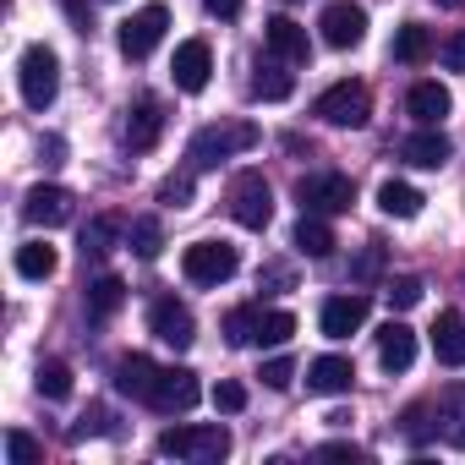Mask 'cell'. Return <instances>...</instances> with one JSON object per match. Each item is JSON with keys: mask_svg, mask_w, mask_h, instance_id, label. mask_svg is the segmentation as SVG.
<instances>
[{"mask_svg": "<svg viewBox=\"0 0 465 465\" xmlns=\"http://www.w3.org/2000/svg\"><path fill=\"white\" fill-rule=\"evenodd\" d=\"M258 143H263V132H258L252 121H219V126H203V132L192 137L186 159H192V170H219L224 159L252 153Z\"/></svg>", "mask_w": 465, "mask_h": 465, "instance_id": "cell-1", "label": "cell"}, {"mask_svg": "<svg viewBox=\"0 0 465 465\" xmlns=\"http://www.w3.org/2000/svg\"><path fill=\"white\" fill-rule=\"evenodd\" d=\"M17 88H23V104L28 110H50L55 94H61V61L50 45H28L23 61H17Z\"/></svg>", "mask_w": 465, "mask_h": 465, "instance_id": "cell-2", "label": "cell"}, {"mask_svg": "<svg viewBox=\"0 0 465 465\" xmlns=\"http://www.w3.org/2000/svg\"><path fill=\"white\" fill-rule=\"evenodd\" d=\"M230 219H236L242 230H269V219H274V192H269L263 170H242L236 181H230Z\"/></svg>", "mask_w": 465, "mask_h": 465, "instance_id": "cell-3", "label": "cell"}, {"mask_svg": "<svg viewBox=\"0 0 465 465\" xmlns=\"http://www.w3.org/2000/svg\"><path fill=\"white\" fill-rule=\"evenodd\" d=\"M236 269H242V252L230 247V242H192L181 252V274L192 285H224Z\"/></svg>", "mask_w": 465, "mask_h": 465, "instance_id": "cell-4", "label": "cell"}, {"mask_svg": "<svg viewBox=\"0 0 465 465\" xmlns=\"http://www.w3.org/2000/svg\"><path fill=\"white\" fill-rule=\"evenodd\" d=\"M312 115L329 121V126H367L372 121V94H367V83H334V88L318 94Z\"/></svg>", "mask_w": 465, "mask_h": 465, "instance_id": "cell-5", "label": "cell"}, {"mask_svg": "<svg viewBox=\"0 0 465 465\" xmlns=\"http://www.w3.org/2000/svg\"><path fill=\"white\" fill-rule=\"evenodd\" d=\"M159 454L164 460H224L230 432L224 427H170L159 432Z\"/></svg>", "mask_w": 465, "mask_h": 465, "instance_id": "cell-6", "label": "cell"}, {"mask_svg": "<svg viewBox=\"0 0 465 465\" xmlns=\"http://www.w3.org/2000/svg\"><path fill=\"white\" fill-rule=\"evenodd\" d=\"M296 197H302V213H345L356 203V186H351V175L323 170V175H302Z\"/></svg>", "mask_w": 465, "mask_h": 465, "instance_id": "cell-7", "label": "cell"}, {"mask_svg": "<svg viewBox=\"0 0 465 465\" xmlns=\"http://www.w3.org/2000/svg\"><path fill=\"white\" fill-rule=\"evenodd\" d=\"M164 28H170V12L153 0V6H143L137 17H126V23H121V55H126V61H148V55L159 50Z\"/></svg>", "mask_w": 465, "mask_h": 465, "instance_id": "cell-8", "label": "cell"}, {"mask_svg": "<svg viewBox=\"0 0 465 465\" xmlns=\"http://www.w3.org/2000/svg\"><path fill=\"white\" fill-rule=\"evenodd\" d=\"M148 334H153V340H164V345H175V351H186V345L197 340V318H192V307H186V302L159 296V302L148 307Z\"/></svg>", "mask_w": 465, "mask_h": 465, "instance_id": "cell-9", "label": "cell"}, {"mask_svg": "<svg viewBox=\"0 0 465 465\" xmlns=\"http://www.w3.org/2000/svg\"><path fill=\"white\" fill-rule=\"evenodd\" d=\"M318 28H323V45L329 50H356L367 39V12L356 6V0H334V6L318 17Z\"/></svg>", "mask_w": 465, "mask_h": 465, "instance_id": "cell-10", "label": "cell"}, {"mask_svg": "<svg viewBox=\"0 0 465 465\" xmlns=\"http://www.w3.org/2000/svg\"><path fill=\"white\" fill-rule=\"evenodd\" d=\"M170 72H175V88H181V94H203L208 77H213V50H208V39H186V45H175Z\"/></svg>", "mask_w": 465, "mask_h": 465, "instance_id": "cell-11", "label": "cell"}, {"mask_svg": "<svg viewBox=\"0 0 465 465\" xmlns=\"http://www.w3.org/2000/svg\"><path fill=\"white\" fill-rule=\"evenodd\" d=\"M197 400H203L197 372H186V367H159L153 394H148V405H153V411H192Z\"/></svg>", "mask_w": 465, "mask_h": 465, "instance_id": "cell-12", "label": "cell"}, {"mask_svg": "<svg viewBox=\"0 0 465 465\" xmlns=\"http://www.w3.org/2000/svg\"><path fill=\"white\" fill-rule=\"evenodd\" d=\"M367 312H372V302H367L361 291H351V296H329L323 312H318V323H323L329 340H351V334L367 323Z\"/></svg>", "mask_w": 465, "mask_h": 465, "instance_id": "cell-13", "label": "cell"}, {"mask_svg": "<svg viewBox=\"0 0 465 465\" xmlns=\"http://www.w3.org/2000/svg\"><path fill=\"white\" fill-rule=\"evenodd\" d=\"M449 153H454V148H449V137H443L438 126H421V132H411V137L400 143V159L416 164V170H443Z\"/></svg>", "mask_w": 465, "mask_h": 465, "instance_id": "cell-14", "label": "cell"}, {"mask_svg": "<svg viewBox=\"0 0 465 465\" xmlns=\"http://www.w3.org/2000/svg\"><path fill=\"white\" fill-rule=\"evenodd\" d=\"M263 45H269V55H280L285 66H307V55H312L307 28H302V23H291V17H274V23H269V34H263Z\"/></svg>", "mask_w": 465, "mask_h": 465, "instance_id": "cell-15", "label": "cell"}, {"mask_svg": "<svg viewBox=\"0 0 465 465\" xmlns=\"http://www.w3.org/2000/svg\"><path fill=\"white\" fill-rule=\"evenodd\" d=\"M23 213H28V224L55 230V224H66V219H72V192H66V186H34V192H28V203H23Z\"/></svg>", "mask_w": 465, "mask_h": 465, "instance_id": "cell-16", "label": "cell"}, {"mask_svg": "<svg viewBox=\"0 0 465 465\" xmlns=\"http://www.w3.org/2000/svg\"><path fill=\"white\" fill-rule=\"evenodd\" d=\"M159 132H164V104L159 99H137L132 104V121H126V148L132 153H148L159 143Z\"/></svg>", "mask_w": 465, "mask_h": 465, "instance_id": "cell-17", "label": "cell"}, {"mask_svg": "<svg viewBox=\"0 0 465 465\" xmlns=\"http://www.w3.org/2000/svg\"><path fill=\"white\" fill-rule=\"evenodd\" d=\"M378 361H383L389 372H405V367L416 361V334H411L400 318H389V323L378 329Z\"/></svg>", "mask_w": 465, "mask_h": 465, "instance_id": "cell-18", "label": "cell"}, {"mask_svg": "<svg viewBox=\"0 0 465 465\" xmlns=\"http://www.w3.org/2000/svg\"><path fill=\"white\" fill-rule=\"evenodd\" d=\"M405 110H411V121L438 126V121L454 110V99H449V88H443V83H416V88L405 94Z\"/></svg>", "mask_w": 465, "mask_h": 465, "instance_id": "cell-19", "label": "cell"}, {"mask_svg": "<svg viewBox=\"0 0 465 465\" xmlns=\"http://www.w3.org/2000/svg\"><path fill=\"white\" fill-rule=\"evenodd\" d=\"M153 378H159V367H153L143 351H132V356L115 361V389L132 394V400H143V405H148V394H153Z\"/></svg>", "mask_w": 465, "mask_h": 465, "instance_id": "cell-20", "label": "cell"}, {"mask_svg": "<svg viewBox=\"0 0 465 465\" xmlns=\"http://www.w3.org/2000/svg\"><path fill=\"white\" fill-rule=\"evenodd\" d=\"M351 383H356V367L345 356H318L307 367V389L312 394H351Z\"/></svg>", "mask_w": 465, "mask_h": 465, "instance_id": "cell-21", "label": "cell"}, {"mask_svg": "<svg viewBox=\"0 0 465 465\" xmlns=\"http://www.w3.org/2000/svg\"><path fill=\"white\" fill-rule=\"evenodd\" d=\"M432 356L443 367H465V318L460 312H438V323H432Z\"/></svg>", "mask_w": 465, "mask_h": 465, "instance_id": "cell-22", "label": "cell"}, {"mask_svg": "<svg viewBox=\"0 0 465 465\" xmlns=\"http://www.w3.org/2000/svg\"><path fill=\"white\" fill-rule=\"evenodd\" d=\"M438 432L449 449H465V383H449L438 394Z\"/></svg>", "mask_w": 465, "mask_h": 465, "instance_id": "cell-23", "label": "cell"}, {"mask_svg": "<svg viewBox=\"0 0 465 465\" xmlns=\"http://www.w3.org/2000/svg\"><path fill=\"white\" fill-rule=\"evenodd\" d=\"M83 307H88V318H115V312L126 307V285H121L115 274H99V280L83 291Z\"/></svg>", "mask_w": 465, "mask_h": 465, "instance_id": "cell-24", "label": "cell"}, {"mask_svg": "<svg viewBox=\"0 0 465 465\" xmlns=\"http://www.w3.org/2000/svg\"><path fill=\"white\" fill-rule=\"evenodd\" d=\"M340 242H334V230H329V219L323 213H302V224H296V252H307V258H329Z\"/></svg>", "mask_w": 465, "mask_h": 465, "instance_id": "cell-25", "label": "cell"}, {"mask_svg": "<svg viewBox=\"0 0 465 465\" xmlns=\"http://www.w3.org/2000/svg\"><path fill=\"white\" fill-rule=\"evenodd\" d=\"M252 94H258V99H269V104H280V99H291V94H296V77L280 66V55H274V61H258V72H252Z\"/></svg>", "mask_w": 465, "mask_h": 465, "instance_id": "cell-26", "label": "cell"}, {"mask_svg": "<svg viewBox=\"0 0 465 465\" xmlns=\"http://www.w3.org/2000/svg\"><path fill=\"white\" fill-rule=\"evenodd\" d=\"M378 208H383L389 219H416V213H421V192L405 186V181H383V186H378Z\"/></svg>", "mask_w": 465, "mask_h": 465, "instance_id": "cell-27", "label": "cell"}, {"mask_svg": "<svg viewBox=\"0 0 465 465\" xmlns=\"http://www.w3.org/2000/svg\"><path fill=\"white\" fill-rule=\"evenodd\" d=\"M394 61H405V66L432 61V34H427L421 23H405V28L394 34Z\"/></svg>", "mask_w": 465, "mask_h": 465, "instance_id": "cell-28", "label": "cell"}, {"mask_svg": "<svg viewBox=\"0 0 465 465\" xmlns=\"http://www.w3.org/2000/svg\"><path fill=\"white\" fill-rule=\"evenodd\" d=\"M115 236H121V213L88 219V230H83V258H104V252L115 247Z\"/></svg>", "mask_w": 465, "mask_h": 465, "instance_id": "cell-29", "label": "cell"}, {"mask_svg": "<svg viewBox=\"0 0 465 465\" xmlns=\"http://www.w3.org/2000/svg\"><path fill=\"white\" fill-rule=\"evenodd\" d=\"M55 263H61V258H55V247H45V242H23V247H17V274H23V280H50Z\"/></svg>", "mask_w": 465, "mask_h": 465, "instance_id": "cell-30", "label": "cell"}, {"mask_svg": "<svg viewBox=\"0 0 465 465\" xmlns=\"http://www.w3.org/2000/svg\"><path fill=\"white\" fill-rule=\"evenodd\" d=\"M258 323H263V307H236V312H224V340H230V345H258Z\"/></svg>", "mask_w": 465, "mask_h": 465, "instance_id": "cell-31", "label": "cell"}, {"mask_svg": "<svg viewBox=\"0 0 465 465\" xmlns=\"http://www.w3.org/2000/svg\"><path fill=\"white\" fill-rule=\"evenodd\" d=\"M126 242H132V252L148 263V258H159V247H164V224H159V219H132Z\"/></svg>", "mask_w": 465, "mask_h": 465, "instance_id": "cell-32", "label": "cell"}, {"mask_svg": "<svg viewBox=\"0 0 465 465\" xmlns=\"http://www.w3.org/2000/svg\"><path fill=\"white\" fill-rule=\"evenodd\" d=\"M39 394L45 400H66L72 394V367L66 361H39Z\"/></svg>", "mask_w": 465, "mask_h": 465, "instance_id": "cell-33", "label": "cell"}, {"mask_svg": "<svg viewBox=\"0 0 465 465\" xmlns=\"http://www.w3.org/2000/svg\"><path fill=\"white\" fill-rule=\"evenodd\" d=\"M159 203H164V208H186V203H192V170H170V175L159 181Z\"/></svg>", "mask_w": 465, "mask_h": 465, "instance_id": "cell-34", "label": "cell"}, {"mask_svg": "<svg viewBox=\"0 0 465 465\" xmlns=\"http://www.w3.org/2000/svg\"><path fill=\"white\" fill-rule=\"evenodd\" d=\"M421 291H427V285H421L416 274H400V280H389V291H383V296H389V307H394V312H411V307L421 302Z\"/></svg>", "mask_w": 465, "mask_h": 465, "instance_id": "cell-35", "label": "cell"}, {"mask_svg": "<svg viewBox=\"0 0 465 465\" xmlns=\"http://www.w3.org/2000/svg\"><path fill=\"white\" fill-rule=\"evenodd\" d=\"M296 334V318L291 312H263V323H258V345H285Z\"/></svg>", "mask_w": 465, "mask_h": 465, "instance_id": "cell-36", "label": "cell"}, {"mask_svg": "<svg viewBox=\"0 0 465 465\" xmlns=\"http://www.w3.org/2000/svg\"><path fill=\"white\" fill-rule=\"evenodd\" d=\"M6 454H12V465H39V460H45V443L12 427V432H6Z\"/></svg>", "mask_w": 465, "mask_h": 465, "instance_id": "cell-37", "label": "cell"}, {"mask_svg": "<svg viewBox=\"0 0 465 465\" xmlns=\"http://www.w3.org/2000/svg\"><path fill=\"white\" fill-rule=\"evenodd\" d=\"M213 411H224V416H236V411H247V389L224 378V383L213 389Z\"/></svg>", "mask_w": 465, "mask_h": 465, "instance_id": "cell-38", "label": "cell"}, {"mask_svg": "<svg viewBox=\"0 0 465 465\" xmlns=\"http://www.w3.org/2000/svg\"><path fill=\"white\" fill-rule=\"evenodd\" d=\"M258 378H263L269 389H291V378H296V361H291V356H269Z\"/></svg>", "mask_w": 465, "mask_h": 465, "instance_id": "cell-39", "label": "cell"}, {"mask_svg": "<svg viewBox=\"0 0 465 465\" xmlns=\"http://www.w3.org/2000/svg\"><path fill=\"white\" fill-rule=\"evenodd\" d=\"M351 274H356V280H361V285H372V280H378V274H383V247H378V242H372V247H367V252H361V258H356V269H351Z\"/></svg>", "mask_w": 465, "mask_h": 465, "instance_id": "cell-40", "label": "cell"}, {"mask_svg": "<svg viewBox=\"0 0 465 465\" xmlns=\"http://www.w3.org/2000/svg\"><path fill=\"white\" fill-rule=\"evenodd\" d=\"M400 421H405V438H411V443H427V432L438 427V421H427V405H411Z\"/></svg>", "mask_w": 465, "mask_h": 465, "instance_id": "cell-41", "label": "cell"}, {"mask_svg": "<svg viewBox=\"0 0 465 465\" xmlns=\"http://www.w3.org/2000/svg\"><path fill=\"white\" fill-rule=\"evenodd\" d=\"M443 66H449V72H465V28L443 39Z\"/></svg>", "mask_w": 465, "mask_h": 465, "instance_id": "cell-42", "label": "cell"}, {"mask_svg": "<svg viewBox=\"0 0 465 465\" xmlns=\"http://www.w3.org/2000/svg\"><path fill=\"white\" fill-rule=\"evenodd\" d=\"M61 6H66V17H72L77 34H94V6H88V0H61Z\"/></svg>", "mask_w": 465, "mask_h": 465, "instance_id": "cell-43", "label": "cell"}, {"mask_svg": "<svg viewBox=\"0 0 465 465\" xmlns=\"http://www.w3.org/2000/svg\"><path fill=\"white\" fill-rule=\"evenodd\" d=\"M104 421H110V416H104V405H88V411H83V421L72 427V438H88V432H104Z\"/></svg>", "mask_w": 465, "mask_h": 465, "instance_id": "cell-44", "label": "cell"}, {"mask_svg": "<svg viewBox=\"0 0 465 465\" xmlns=\"http://www.w3.org/2000/svg\"><path fill=\"white\" fill-rule=\"evenodd\" d=\"M203 6H208V17H219V23H236L247 0H203Z\"/></svg>", "mask_w": 465, "mask_h": 465, "instance_id": "cell-45", "label": "cell"}, {"mask_svg": "<svg viewBox=\"0 0 465 465\" xmlns=\"http://www.w3.org/2000/svg\"><path fill=\"white\" fill-rule=\"evenodd\" d=\"M318 460H367V454H361L356 443H323V449H318Z\"/></svg>", "mask_w": 465, "mask_h": 465, "instance_id": "cell-46", "label": "cell"}, {"mask_svg": "<svg viewBox=\"0 0 465 465\" xmlns=\"http://www.w3.org/2000/svg\"><path fill=\"white\" fill-rule=\"evenodd\" d=\"M39 159H45V164H61V159H66V143H61V137H45V143H39Z\"/></svg>", "mask_w": 465, "mask_h": 465, "instance_id": "cell-47", "label": "cell"}, {"mask_svg": "<svg viewBox=\"0 0 465 465\" xmlns=\"http://www.w3.org/2000/svg\"><path fill=\"white\" fill-rule=\"evenodd\" d=\"M438 6H454V12H460V6H465V0H438Z\"/></svg>", "mask_w": 465, "mask_h": 465, "instance_id": "cell-48", "label": "cell"}]
</instances>
